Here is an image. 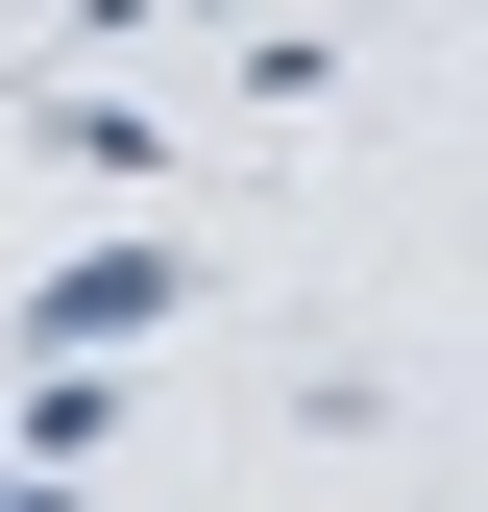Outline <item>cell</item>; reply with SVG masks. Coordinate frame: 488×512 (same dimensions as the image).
Masks as SVG:
<instances>
[{
	"label": "cell",
	"instance_id": "obj_2",
	"mask_svg": "<svg viewBox=\"0 0 488 512\" xmlns=\"http://www.w3.org/2000/svg\"><path fill=\"white\" fill-rule=\"evenodd\" d=\"M25 147L74 196H171V98H98V74H25Z\"/></svg>",
	"mask_w": 488,
	"mask_h": 512
},
{
	"label": "cell",
	"instance_id": "obj_1",
	"mask_svg": "<svg viewBox=\"0 0 488 512\" xmlns=\"http://www.w3.org/2000/svg\"><path fill=\"white\" fill-rule=\"evenodd\" d=\"M196 293H220V244H147V220H122V244H74V269L0 293V342H25V366H98V342H171Z\"/></svg>",
	"mask_w": 488,
	"mask_h": 512
},
{
	"label": "cell",
	"instance_id": "obj_4",
	"mask_svg": "<svg viewBox=\"0 0 488 512\" xmlns=\"http://www.w3.org/2000/svg\"><path fill=\"white\" fill-rule=\"evenodd\" d=\"M25 464H49V488L122 464V391H98V366H25Z\"/></svg>",
	"mask_w": 488,
	"mask_h": 512
},
{
	"label": "cell",
	"instance_id": "obj_6",
	"mask_svg": "<svg viewBox=\"0 0 488 512\" xmlns=\"http://www.w3.org/2000/svg\"><path fill=\"white\" fill-rule=\"evenodd\" d=\"M0 512H74V488H49V464H0Z\"/></svg>",
	"mask_w": 488,
	"mask_h": 512
},
{
	"label": "cell",
	"instance_id": "obj_5",
	"mask_svg": "<svg viewBox=\"0 0 488 512\" xmlns=\"http://www.w3.org/2000/svg\"><path fill=\"white\" fill-rule=\"evenodd\" d=\"M293 439H415V366H293Z\"/></svg>",
	"mask_w": 488,
	"mask_h": 512
},
{
	"label": "cell",
	"instance_id": "obj_3",
	"mask_svg": "<svg viewBox=\"0 0 488 512\" xmlns=\"http://www.w3.org/2000/svg\"><path fill=\"white\" fill-rule=\"evenodd\" d=\"M220 98H244V122H318V98H342V25H244Z\"/></svg>",
	"mask_w": 488,
	"mask_h": 512
}]
</instances>
